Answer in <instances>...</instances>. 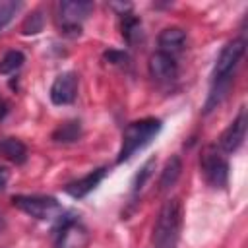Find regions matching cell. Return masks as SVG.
Returning <instances> with one entry per match:
<instances>
[{
	"mask_svg": "<svg viewBox=\"0 0 248 248\" xmlns=\"http://www.w3.org/2000/svg\"><path fill=\"white\" fill-rule=\"evenodd\" d=\"M161 128H163V122L159 118H141V120L130 122L122 132V143H120L116 163H124L132 159L138 151H141L147 143H151V140L161 132Z\"/></svg>",
	"mask_w": 248,
	"mask_h": 248,
	"instance_id": "obj_1",
	"label": "cell"
},
{
	"mask_svg": "<svg viewBox=\"0 0 248 248\" xmlns=\"http://www.w3.org/2000/svg\"><path fill=\"white\" fill-rule=\"evenodd\" d=\"M182 229V203L178 198L165 202L161 207L155 227H153V244L155 248H176Z\"/></svg>",
	"mask_w": 248,
	"mask_h": 248,
	"instance_id": "obj_2",
	"label": "cell"
},
{
	"mask_svg": "<svg viewBox=\"0 0 248 248\" xmlns=\"http://www.w3.org/2000/svg\"><path fill=\"white\" fill-rule=\"evenodd\" d=\"M200 169L211 188H225L229 182V161L217 145L203 147L200 155Z\"/></svg>",
	"mask_w": 248,
	"mask_h": 248,
	"instance_id": "obj_3",
	"label": "cell"
},
{
	"mask_svg": "<svg viewBox=\"0 0 248 248\" xmlns=\"http://www.w3.org/2000/svg\"><path fill=\"white\" fill-rule=\"evenodd\" d=\"M12 203L39 221H60L64 215L58 200L50 196H14Z\"/></svg>",
	"mask_w": 248,
	"mask_h": 248,
	"instance_id": "obj_4",
	"label": "cell"
},
{
	"mask_svg": "<svg viewBox=\"0 0 248 248\" xmlns=\"http://www.w3.org/2000/svg\"><path fill=\"white\" fill-rule=\"evenodd\" d=\"M93 12V2L87 0H66L58 4V23L64 35L78 37L81 33L83 19Z\"/></svg>",
	"mask_w": 248,
	"mask_h": 248,
	"instance_id": "obj_5",
	"label": "cell"
},
{
	"mask_svg": "<svg viewBox=\"0 0 248 248\" xmlns=\"http://www.w3.org/2000/svg\"><path fill=\"white\" fill-rule=\"evenodd\" d=\"M244 50H246L244 39H232L231 43H227L215 60V66L211 72V83L231 81L234 68L238 66L240 58L244 56Z\"/></svg>",
	"mask_w": 248,
	"mask_h": 248,
	"instance_id": "obj_6",
	"label": "cell"
},
{
	"mask_svg": "<svg viewBox=\"0 0 248 248\" xmlns=\"http://www.w3.org/2000/svg\"><path fill=\"white\" fill-rule=\"evenodd\" d=\"M58 231H56V240L54 248H85L89 242V232L87 229L76 221V219H60L58 221Z\"/></svg>",
	"mask_w": 248,
	"mask_h": 248,
	"instance_id": "obj_7",
	"label": "cell"
},
{
	"mask_svg": "<svg viewBox=\"0 0 248 248\" xmlns=\"http://www.w3.org/2000/svg\"><path fill=\"white\" fill-rule=\"evenodd\" d=\"M246 124H248L246 110L240 108L238 114H236V118L227 126V130L219 138V149L223 153H234L242 145L244 136H246Z\"/></svg>",
	"mask_w": 248,
	"mask_h": 248,
	"instance_id": "obj_8",
	"label": "cell"
},
{
	"mask_svg": "<svg viewBox=\"0 0 248 248\" xmlns=\"http://www.w3.org/2000/svg\"><path fill=\"white\" fill-rule=\"evenodd\" d=\"M50 101L54 105H70L76 101L78 95V76L74 72H64L56 76V79L50 85Z\"/></svg>",
	"mask_w": 248,
	"mask_h": 248,
	"instance_id": "obj_9",
	"label": "cell"
},
{
	"mask_svg": "<svg viewBox=\"0 0 248 248\" xmlns=\"http://www.w3.org/2000/svg\"><path fill=\"white\" fill-rule=\"evenodd\" d=\"M149 74L155 81L159 83H169V81H174L176 76H178V66H176V60L170 56V54H165V52H155L151 54L149 58Z\"/></svg>",
	"mask_w": 248,
	"mask_h": 248,
	"instance_id": "obj_10",
	"label": "cell"
},
{
	"mask_svg": "<svg viewBox=\"0 0 248 248\" xmlns=\"http://www.w3.org/2000/svg\"><path fill=\"white\" fill-rule=\"evenodd\" d=\"M105 174H107V169H105V167L95 169L93 172H89V174H85V176H81V178H78V180L66 184V186H64V192H66L68 196H72V198H83V196H87L91 190H95V188L99 186V182L105 178Z\"/></svg>",
	"mask_w": 248,
	"mask_h": 248,
	"instance_id": "obj_11",
	"label": "cell"
},
{
	"mask_svg": "<svg viewBox=\"0 0 248 248\" xmlns=\"http://www.w3.org/2000/svg\"><path fill=\"white\" fill-rule=\"evenodd\" d=\"M186 43V31L180 29V27H167L159 33V46H161V52L165 54H174L178 50H182Z\"/></svg>",
	"mask_w": 248,
	"mask_h": 248,
	"instance_id": "obj_12",
	"label": "cell"
},
{
	"mask_svg": "<svg viewBox=\"0 0 248 248\" xmlns=\"http://www.w3.org/2000/svg\"><path fill=\"white\" fill-rule=\"evenodd\" d=\"M0 153L8 161H12L16 165L25 163V159H27V147H25V143L19 141V140H16V138H4V140H0Z\"/></svg>",
	"mask_w": 248,
	"mask_h": 248,
	"instance_id": "obj_13",
	"label": "cell"
},
{
	"mask_svg": "<svg viewBox=\"0 0 248 248\" xmlns=\"http://www.w3.org/2000/svg\"><path fill=\"white\" fill-rule=\"evenodd\" d=\"M182 172V161L178 155H172L167 163H165V169L161 170V176H159V190H169L170 186H174V182L178 180Z\"/></svg>",
	"mask_w": 248,
	"mask_h": 248,
	"instance_id": "obj_14",
	"label": "cell"
},
{
	"mask_svg": "<svg viewBox=\"0 0 248 248\" xmlns=\"http://www.w3.org/2000/svg\"><path fill=\"white\" fill-rule=\"evenodd\" d=\"M79 138H81V122L79 120H68L52 132V140L56 143H74Z\"/></svg>",
	"mask_w": 248,
	"mask_h": 248,
	"instance_id": "obj_15",
	"label": "cell"
},
{
	"mask_svg": "<svg viewBox=\"0 0 248 248\" xmlns=\"http://www.w3.org/2000/svg\"><path fill=\"white\" fill-rule=\"evenodd\" d=\"M120 16H122L120 29H122V37L126 39V43L128 45H134V43L141 41V35H143L141 33V21L134 14H130V12H124Z\"/></svg>",
	"mask_w": 248,
	"mask_h": 248,
	"instance_id": "obj_16",
	"label": "cell"
},
{
	"mask_svg": "<svg viewBox=\"0 0 248 248\" xmlns=\"http://www.w3.org/2000/svg\"><path fill=\"white\" fill-rule=\"evenodd\" d=\"M25 62V56L21 50H8L2 58H0V74L2 76H8V74H14L16 70H19Z\"/></svg>",
	"mask_w": 248,
	"mask_h": 248,
	"instance_id": "obj_17",
	"label": "cell"
},
{
	"mask_svg": "<svg viewBox=\"0 0 248 248\" xmlns=\"http://www.w3.org/2000/svg\"><path fill=\"white\" fill-rule=\"evenodd\" d=\"M45 27V16L41 10H33L21 23V33L23 35H37Z\"/></svg>",
	"mask_w": 248,
	"mask_h": 248,
	"instance_id": "obj_18",
	"label": "cell"
},
{
	"mask_svg": "<svg viewBox=\"0 0 248 248\" xmlns=\"http://www.w3.org/2000/svg\"><path fill=\"white\" fill-rule=\"evenodd\" d=\"M153 170H155V157L147 159V161H145V165L140 169V172L134 176V180H132V196H136V194L145 186V182L151 178Z\"/></svg>",
	"mask_w": 248,
	"mask_h": 248,
	"instance_id": "obj_19",
	"label": "cell"
},
{
	"mask_svg": "<svg viewBox=\"0 0 248 248\" xmlns=\"http://www.w3.org/2000/svg\"><path fill=\"white\" fill-rule=\"evenodd\" d=\"M21 2H16V0H0V29H4L12 19L14 16L21 10Z\"/></svg>",
	"mask_w": 248,
	"mask_h": 248,
	"instance_id": "obj_20",
	"label": "cell"
},
{
	"mask_svg": "<svg viewBox=\"0 0 248 248\" xmlns=\"http://www.w3.org/2000/svg\"><path fill=\"white\" fill-rule=\"evenodd\" d=\"M103 56H105L107 62H110V64H114V66H126L128 60H130L128 54L122 52V50H107Z\"/></svg>",
	"mask_w": 248,
	"mask_h": 248,
	"instance_id": "obj_21",
	"label": "cell"
},
{
	"mask_svg": "<svg viewBox=\"0 0 248 248\" xmlns=\"http://www.w3.org/2000/svg\"><path fill=\"white\" fill-rule=\"evenodd\" d=\"M8 182V170L6 169H0V188H4Z\"/></svg>",
	"mask_w": 248,
	"mask_h": 248,
	"instance_id": "obj_22",
	"label": "cell"
},
{
	"mask_svg": "<svg viewBox=\"0 0 248 248\" xmlns=\"http://www.w3.org/2000/svg\"><path fill=\"white\" fill-rule=\"evenodd\" d=\"M6 112H8V105L4 101H0V120L6 116Z\"/></svg>",
	"mask_w": 248,
	"mask_h": 248,
	"instance_id": "obj_23",
	"label": "cell"
},
{
	"mask_svg": "<svg viewBox=\"0 0 248 248\" xmlns=\"http://www.w3.org/2000/svg\"><path fill=\"white\" fill-rule=\"evenodd\" d=\"M4 229H6V221H4V217H2V213H0V234L4 232Z\"/></svg>",
	"mask_w": 248,
	"mask_h": 248,
	"instance_id": "obj_24",
	"label": "cell"
}]
</instances>
